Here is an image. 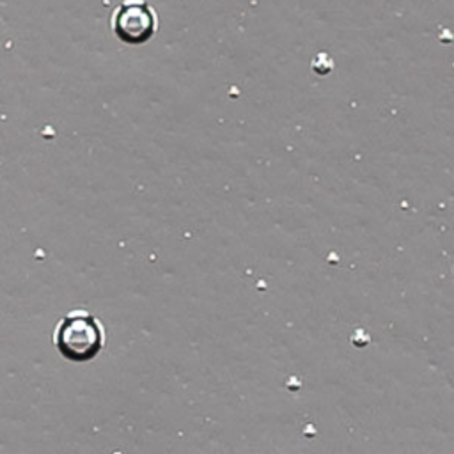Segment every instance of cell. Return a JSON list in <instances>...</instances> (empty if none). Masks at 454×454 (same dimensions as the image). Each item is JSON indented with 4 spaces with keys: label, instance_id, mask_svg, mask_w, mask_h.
I'll list each match as a JSON object with an SVG mask.
<instances>
[{
    "label": "cell",
    "instance_id": "6da1fadb",
    "mask_svg": "<svg viewBox=\"0 0 454 454\" xmlns=\"http://www.w3.org/2000/svg\"><path fill=\"white\" fill-rule=\"evenodd\" d=\"M54 346L70 362H89L103 352L107 332L102 320L86 309L70 311L54 330Z\"/></svg>",
    "mask_w": 454,
    "mask_h": 454
},
{
    "label": "cell",
    "instance_id": "7a4b0ae2",
    "mask_svg": "<svg viewBox=\"0 0 454 454\" xmlns=\"http://www.w3.org/2000/svg\"><path fill=\"white\" fill-rule=\"evenodd\" d=\"M159 27V13L146 0H123L111 15L112 34L133 47L153 40Z\"/></svg>",
    "mask_w": 454,
    "mask_h": 454
}]
</instances>
